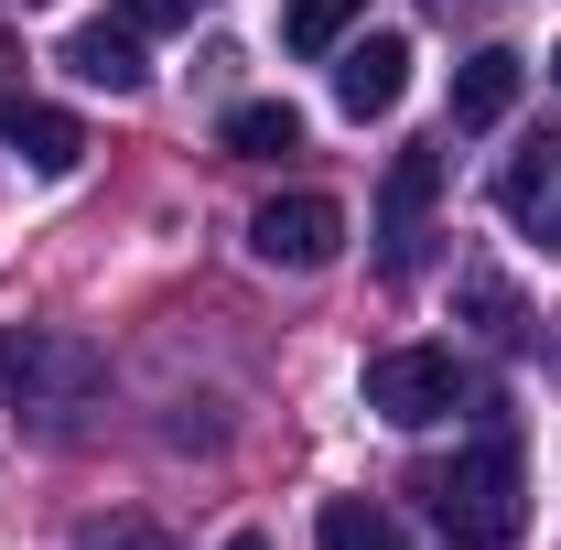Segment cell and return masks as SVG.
Wrapping results in <instances>:
<instances>
[{
    "instance_id": "cell-1",
    "label": "cell",
    "mask_w": 561,
    "mask_h": 550,
    "mask_svg": "<svg viewBox=\"0 0 561 550\" xmlns=\"http://www.w3.org/2000/svg\"><path fill=\"white\" fill-rule=\"evenodd\" d=\"M432 518H443L454 550H507L518 529H529V454H518L507 421H486V432L432 475Z\"/></svg>"
},
{
    "instance_id": "cell-2",
    "label": "cell",
    "mask_w": 561,
    "mask_h": 550,
    "mask_svg": "<svg viewBox=\"0 0 561 550\" xmlns=\"http://www.w3.org/2000/svg\"><path fill=\"white\" fill-rule=\"evenodd\" d=\"M98 389H108V356L76 335V324H0V400L22 421L66 432Z\"/></svg>"
},
{
    "instance_id": "cell-3",
    "label": "cell",
    "mask_w": 561,
    "mask_h": 550,
    "mask_svg": "<svg viewBox=\"0 0 561 550\" xmlns=\"http://www.w3.org/2000/svg\"><path fill=\"white\" fill-rule=\"evenodd\" d=\"M356 389H367V411L389 421V432H432V421H454V400H465V367L443 345H378Z\"/></svg>"
},
{
    "instance_id": "cell-4",
    "label": "cell",
    "mask_w": 561,
    "mask_h": 550,
    "mask_svg": "<svg viewBox=\"0 0 561 550\" xmlns=\"http://www.w3.org/2000/svg\"><path fill=\"white\" fill-rule=\"evenodd\" d=\"M432 206H443V151H432V140L389 151V184H378V271H389V280H400V271H421Z\"/></svg>"
},
{
    "instance_id": "cell-5",
    "label": "cell",
    "mask_w": 561,
    "mask_h": 550,
    "mask_svg": "<svg viewBox=\"0 0 561 550\" xmlns=\"http://www.w3.org/2000/svg\"><path fill=\"white\" fill-rule=\"evenodd\" d=\"M249 249H260L271 271H324V260L346 249V206H335V195H271V206L249 216Z\"/></svg>"
},
{
    "instance_id": "cell-6",
    "label": "cell",
    "mask_w": 561,
    "mask_h": 550,
    "mask_svg": "<svg viewBox=\"0 0 561 550\" xmlns=\"http://www.w3.org/2000/svg\"><path fill=\"white\" fill-rule=\"evenodd\" d=\"M496 216H507L518 238H540V249L561 260V130L518 140V151L496 162Z\"/></svg>"
},
{
    "instance_id": "cell-7",
    "label": "cell",
    "mask_w": 561,
    "mask_h": 550,
    "mask_svg": "<svg viewBox=\"0 0 561 550\" xmlns=\"http://www.w3.org/2000/svg\"><path fill=\"white\" fill-rule=\"evenodd\" d=\"M400 98H411V44H400V33L346 44V66H335V108H346V119H389Z\"/></svg>"
},
{
    "instance_id": "cell-8",
    "label": "cell",
    "mask_w": 561,
    "mask_h": 550,
    "mask_svg": "<svg viewBox=\"0 0 561 550\" xmlns=\"http://www.w3.org/2000/svg\"><path fill=\"white\" fill-rule=\"evenodd\" d=\"M66 76H76V87H108V98H140V87H151L130 22H76V33H66Z\"/></svg>"
},
{
    "instance_id": "cell-9",
    "label": "cell",
    "mask_w": 561,
    "mask_h": 550,
    "mask_svg": "<svg viewBox=\"0 0 561 550\" xmlns=\"http://www.w3.org/2000/svg\"><path fill=\"white\" fill-rule=\"evenodd\" d=\"M518 87H529V66H518L507 44H476V55L454 66V130H496V119L518 108Z\"/></svg>"
},
{
    "instance_id": "cell-10",
    "label": "cell",
    "mask_w": 561,
    "mask_h": 550,
    "mask_svg": "<svg viewBox=\"0 0 561 550\" xmlns=\"http://www.w3.org/2000/svg\"><path fill=\"white\" fill-rule=\"evenodd\" d=\"M0 140H11L33 173H76V162H87V130H76L66 108H44V98H0Z\"/></svg>"
},
{
    "instance_id": "cell-11",
    "label": "cell",
    "mask_w": 561,
    "mask_h": 550,
    "mask_svg": "<svg viewBox=\"0 0 561 550\" xmlns=\"http://www.w3.org/2000/svg\"><path fill=\"white\" fill-rule=\"evenodd\" d=\"M227 151H238V162H280V151H302V108H291V98H249V108H227Z\"/></svg>"
},
{
    "instance_id": "cell-12",
    "label": "cell",
    "mask_w": 561,
    "mask_h": 550,
    "mask_svg": "<svg viewBox=\"0 0 561 550\" xmlns=\"http://www.w3.org/2000/svg\"><path fill=\"white\" fill-rule=\"evenodd\" d=\"M313 540H324V550H411V529H400V518H389L378 496H324Z\"/></svg>"
},
{
    "instance_id": "cell-13",
    "label": "cell",
    "mask_w": 561,
    "mask_h": 550,
    "mask_svg": "<svg viewBox=\"0 0 561 550\" xmlns=\"http://www.w3.org/2000/svg\"><path fill=\"white\" fill-rule=\"evenodd\" d=\"M356 11H367V0H280V44H291V55H335Z\"/></svg>"
},
{
    "instance_id": "cell-14",
    "label": "cell",
    "mask_w": 561,
    "mask_h": 550,
    "mask_svg": "<svg viewBox=\"0 0 561 550\" xmlns=\"http://www.w3.org/2000/svg\"><path fill=\"white\" fill-rule=\"evenodd\" d=\"M454 302H465V324H486V335H518V324H529L518 291H507L496 271H465V280H454Z\"/></svg>"
},
{
    "instance_id": "cell-15",
    "label": "cell",
    "mask_w": 561,
    "mask_h": 550,
    "mask_svg": "<svg viewBox=\"0 0 561 550\" xmlns=\"http://www.w3.org/2000/svg\"><path fill=\"white\" fill-rule=\"evenodd\" d=\"M76 550H173V540H162L151 518H87V529H76Z\"/></svg>"
},
{
    "instance_id": "cell-16",
    "label": "cell",
    "mask_w": 561,
    "mask_h": 550,
    "mask_svg": "<svg viewBox=\"0 0 561 550\" xmlns=\"http://www.w3.org/2000/svg\"><path fill=\"white\" fill-rule=\"evenodd\" d=\"M119 11H130V33H184L206 0H119Z\"/></svg>"
},
{
    "instance_id": "cell-17",
    "label": "cell",
    "mask_w": 561,
    "mask_h": 550,
    "mask_svg": "<svg viewBox=\"0 0 561 550\" xmlns=\"http://www.w3.org/2000/svg\"><path fill=\"white\" fill-rule=\"evenodd\" d=\"M432 22H486V11H507V0H421Z\"/></svg>"
},
{
    "instance_id": "cell-18",
    "label": "cell",
    "mask_w": 561,
    "mask_h": 550,
    "mask_svg": "<svg viewBox=\"0 0 561 550\" xmlns=\"http://www.w3.org/2000/svg\"><path fill=\"white\" fill-rule=\"evenodd\" d=\"M11 76H22V44H11V33H0V87H11Z\"/></svg>"
},
{
    "instance_id": "cell-19",
    "label": "cell",
    "mask_w": 561,
    "mask_h": 550,
    "mask_svg": "<svg viewBox=\"0 0 561 550\" xmlns=\"http://www.w3.org/2000/svg\"><path fill=\"white\" fill-rule=\"evenodd\" d=\"M227 550H271V540H260V529H238V540H227Z\"/></svg>"
},
{
    "instance_id": "cell-20",
    "label": "cell",
    "mask_w": 561,
    "mask_h": 550,
    "mask_svg": "<svg viewBox=\"0 0 561 550\" xmlns=\"http://www.w3.org/2000/svg\"><path fill=\"white\" fill-rule=\"evenodd\" d=\"M551 76H561V44H551Z\"/></svg>"
}]
</instances>
